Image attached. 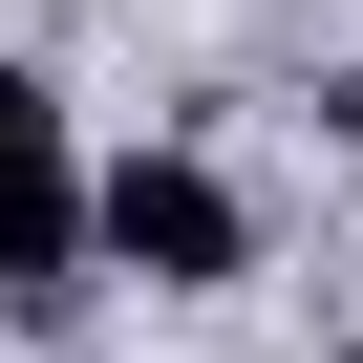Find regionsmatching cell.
<instances>
[{
  "label": "cell",
  "instance_id": "6da1fadb",
  "mask_svg": "<svg viewBox=\"0 0 363 363\" xmlns=\"http://www.w3.org/2000/svg\"><path fill=\"white\" fill-rule=\"evenodd\" d=\"M86 257H128L150 299H214V278H257V214L214 150H128V171H86Z\"/></svg>",
  "mask_w": 363,
  "mask_h": 363
},
{
  "label": "cell",
  "instance_id": "7a4b0ae2",
  "mask_svg": "<svg viewBox=\"0 0 363 363\" xmlns=\"http://www.w3.org/2000/svg\"><path fill=\"white\" fill-rule=\"evenodd\" d=\"M107 257H86V150H65V107L0 65V320H65Z\"/></svg>",
  "mask_w": 363,
  "mask_h": 363
},
{
  "label": "cell",
  "instance_id": "3957f363",
  "mask_svg": "<svg viewBox=\"0 0 363 363\" xmlns=\"http://www.w3.org/2000/svg\"><path fill=\"white\" fill-rule=\"evenodd\" d=\"M342 128H363V86H342Z\"/></svg>",
  "mask_w": 363,
  "mask_h": 363
},
{
  "label": "cell",
  "instance_id": "277c9868",
  "mask_svg": "<svg viewBox=\"0 0 363 363\" xmlns=\"http://www.w3.org/2000/svg\"><path fill=\"white\" fill-rule=\"evenodd\" d=\"M342 363H363V342H342Z\"/></svg>",
  "mask_w": 363,
  "mask_h": 363
}]
</instances>
